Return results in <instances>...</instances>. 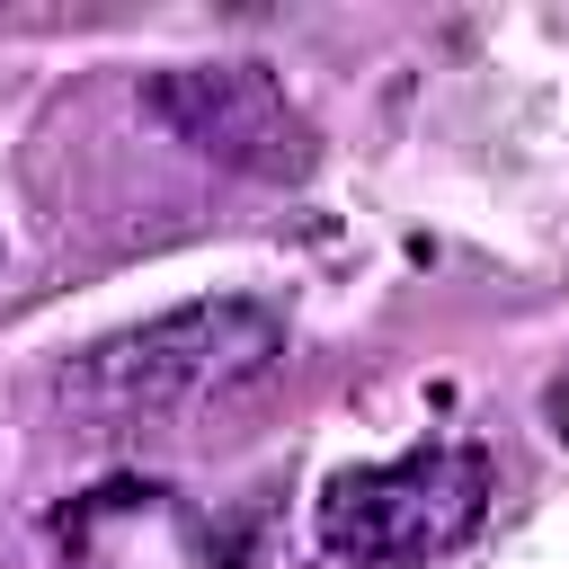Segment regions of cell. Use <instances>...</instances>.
Segmentation results:
<instances>
[{
	"mask_svg": "<svg viewBox=\"0 0 569 569\" xmlns=\"http://www.w3.org/2000/svg\"><path fill=\"white\" fill-rule=\"evenodd\" d=\"M284 365V311L258 293H204L160 320H133L98 347H80L53 373V400L71 427H133V418H178L204 400H231Z\"/></svg>",
	"mask_w": 569,
	"mask_h": 569,
	"instance_id": "6da1fadb",
	"label": "cell"
},
{
	"mask_svg": "<svg viewBox=\"0 0 569 569\" xmlns=\"http://www.w3.org/2000/svg\"><path fill=\"white\" fill-rule=\"evenodd\" d=\"M489 498H498L489 453L462 445V436H436V445H409L391 462L329 471L311 525L356 569H427L489 525Z\"/></svg>",
	"mask_w": 569,
	"mask_h": 569,
	"instance_id": "7a4b0ae2",
	"label": "cell"
},
{
	"mask_svg": "<svg viewBox=\"0 0 569 569\" xmlns=\"http://www.w3.org/2000/svg\"><path fill=\"white\" fill-rule=\"evenodd\" d=\"M142 107L204 151L213 169H240L258 187H302L320 169V124L284 98L267 62H169L142 80Z\"/></svg>",
	"mask_w": 569,
	"mask_h": 569,
	"instance_id": "3957f363",
	"label": "cell"
}]
</instances>
